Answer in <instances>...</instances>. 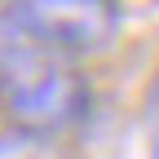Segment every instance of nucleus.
Instances as JSON below:
<instances>
[{"label":"nucleus","instance_id":"nucleus-1","mask_svg":"<svg viewBox=\"0 0 159 159\" xmlns=\"http://www.w3.org/2000/svg\"><path fill=\"white\" fill-rule=\"evenodd\" d=\"M9 9L35 44L62 62L106 53L119 35L115 0H9Z\"/></svg>","mask_w":159,"mask_h":159},{"label":"nucleus","instance_id":"nucleus-2","mask_svg":"<svg viewBox=\"0 0 159 159\" xmlns=\"http://www.w3.org/2000/svg\"><path fill=\"white\" fill-rule=\"evenodd\" d=\"M5 111L13 119V128L40 133V137H62L80 128L93 111V84L80 75L71 62L53 57V62L35 66L18 84L5 89Z\"/></svg>","mask_w":159,"mask_h":159},{"label":"nucleus","instance_id":"nucleus-3","mask_svg":"<svg viewBox=\"0 0 159 159\" xmlns=\"http://www.w3.org/2000/svg\"><path fill=\"white\" fill-rule=\"evenodd\" d=\"M146 124H150V155L159 159V84L150 93V115H146Z\"/></svg>","mask_w":159,"mask_h":159},{"label":"nucleus","instance_id":"nucleus-4","mask_svg":"<svg viewBox=\"0 0 159 159\" xmlns=\"http://www.w3.org/2000/svg\"><path fill=\"white\" fill-rule=\"evenodd\" d=\"M0 5H9V0H0Z\"/></svg>","mask_w":159,"mask_h":159}]
</instances>
